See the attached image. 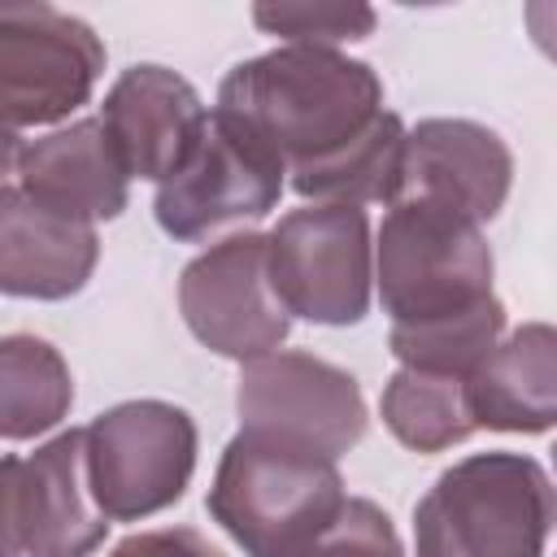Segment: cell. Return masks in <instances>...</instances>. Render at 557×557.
I'll list each match as a JSON object with an SVG mask.
<instances>
[{
    "mask_svg": "<svg viewBox=\"0 0 557 557\" xmlns=\"http://www.w3.org/2000/svg\"><path fill=\"white\" fill-rule=\"evenodd\" d=\"M213 113L292 174L361 135L383 113V83L339 48L278 44L222 78Z\"/></svg>",
    "mask_w": 557,
    "mask_h": 557,
    "instance_id": "6da1fadb",
    "label": "cell"
},
{
    "mask_svg": "<svg viewBox=\"0 0 557 557\" xmlns=\"http://www.w3.org/2000/svg\"><path fill=\"white\" fill-rule=\"evenodd\" d=\"M557 527V487L527 453L453 461L413 505L418 557H544Z\"/></svg>",
    "mask_w": 557,
    "mask_h": 557,
    "instance_id": "7a4b0ae2",
    "label": "cell"
},
{
    "mask_svg": "<svg viewBox=\"0 0 557 557\" xmlns=\"http://www.w3.org/2000/svg\"><path fill=\"white\" fill-rule=\"evenodd\" d=\"M348 500L335 457L239 431L213 470L205 509L244 557H292Z\"/></svg>",
    "mask_w": 557,
    "mask_h": 557,
    "instance_id": "3957f363",
    "label": "cell"
},
{
    "mask_svg": "<svg viewBox=\"0 0 557 557\" xmlns=\"http://www.w3.org/2000/svg\"><path fill=\"white\" fill-rule=\"evenodd\" d=\"M492 270L483 226L431 200H396L374 235V287L392 322H422L487 300Z\"/></svg>",
    "mask_w": 557,
    "mask_h": 557,
    "instance_id": "277c9868",
    "label": "cell"
},
{
    "mask_svg": "<svg viewBox=\"0 0 557 557\" xmlns=\"http://www.w3.org/2000/svg\"><path fill=\"white\" fill-rule=\"evenodd\" d=\"M196 422L170 400H122L87 422V474L113 522H139L183 500L196 470Z\"/></svg>",
    "mask_w": 557,
    "mask_h": 557,
    "instance_id": "5b68a950",
    "label": "cell"
},
{
    "mask_svg": "<svg viewBox=\"0 0 557 557\" xmlns=\"http://www.w3.org/2000/svg\"><path fill=\"white\" fill-rule=\"evenodd\" d=\"M104 74L100 35L44 0L0 9V113L4 135L57 126L78 113Z\"/></svg>",
    "mask_w": 557,
    "mask_h": 557,
    "instance_id": "8992f818",
    "label": "cell"
},
{
    "mask_svg": "<svg viewBox=\"0 0 557 557\" xmlns=\"http://www.w3.org/2000/svg\"><path fill=\"white\" fill-rule=\"evenodd\" d=\"M270 274L292 318L357 326L374 292V239L366 209L305 205L270 231Z\"/></svg>",
    "mask_w": 557,
    "mask_h": 557,
    "instance_id": "52a82bcc",
    "label": "cell"
},
{
    "mask_svg": "<svg viewBox=\"0 0 557 557\" xmlns=\"http://www.w3.org/2000/svg\"><path fill=\"white\" fill-rule=\"evenodd\" d=\"M283 183L287 165L213 113L191 157L165 183H157L152 213L170 239L209 244L226 231L244 235V226L278 209Z\"/></svg>",
    "mask_w": 557,
    "mask_h": 557,
    "instance_id": "ba28073f",
    "label": "cell"
},
{
    "mask_svg": "<svg viewBox=\"0 0 557 557\" xmlns=\"http://www.w3.org/2000/svg\"><path fill=\"white\" fill-rule=\"evenodd\" d=\"M4 557H91L109 535V513L87 474V426H70L35 453L0 466Z\"/></svg>",
    "mask_w": 557,
    "mask_h": 557,
    "instance_id": "9c48e42d",
    "label": "cell"
},
{
    "mask_svg": "<svg viewBox=\"0 0 557 557\" xmlns=\"http://www.w3.org/2000/svg\"><path fill=\"white\" fill-rule=\"evenodd\" d=\"M178 313L209 352L239 366L278 352L292 313L270 274V235L244 231L191 257L178 278Z\"/></svg>",
    "mask_w": 557,
    "mask_h": 557,
    "instance_id": "30bf717a",
    "label": "cell"
},
{
    "mask_svg": "<svg viewBox=\"0 0 557 557\" xmlns=\"http://www.w3.org/2000/svg\"><path fill=\"white\" fill-rule=\"evenodd\" d=\"M235 413L239 431L274 435L322 457H344L366 440L370 426L357 379L296 348H278L239 366Z\"/></svg>",
    "mask_w": 557,
    "mask_h": 557,
    "instance_id": "8fae6325",
    "label": "cell"
},
{
    "mask_svg": "<svg viewBox=\"0 0 557 557\" xmlns=\"http://www.w3.org/2000/svg\"><path fill=\"white\" fill-rule=\"evenodd\" d=\"M4 165L30 200L91 226L117 218L131 200V170L100 117H74L35 139L4 135Z\"/></svg>",
    "mask_w": 557,
    "mask_h": 557,
    "instance_id": "7c38bea8",
    "label": "cell"
},
{
    "mask_svg": "<svg viewBox=\"0 0 557 557\" xmlns=\"http://www.w3.org/2000/svg\"><path fill=\"white\" fill-rule=\"evenodd\" d=\"M513 187L509 144L470 117H426L409 131L400 200H431L470 222H492Z\"/></svg>",
    "mask_w": 557,
    "mask_h": 557,
    "instance_id": "4fadbf2b",
    "label": "cell"
},
{
    "mask_svg": "<svg viewBox=\"0 0 557 557\" xmlns=\"http://www.w3.org/2000/svg\"><path fill=\"white\" fill-rule=\"evenodd\" d=\"M209 117L213 113L200 91L183 74L152 61L122 70L100 104V122L109 126L131 178L152 183H165L191 157Z\"/></svg>",
    "mask_w": 557,
    "mask_h": 557,
    "instance_id": "5bb4252c",
    "label": "cell"
},
{
    "mask_svg": "<svg viewBox=\"0 0 557 557\" xmlns=\"http://www.w3.org/2000/svg\"><path fill=\"white\" fill-rule=\"evenodd\" d=\"M100 261L96 226L30 200L22 187L0 191V287L22 300H70Z\"/></svg>",
    "mask_w": 557,
    "mask_h": 557,
    "instance_id": "9a60e30c",
    "label": "cell"
},
{
    "mask_svg": "<svg viewBox=\"0 0 557 557\" xmlns=\"http://www.w3.org/2000/svg\"><path fill=\"white\" fill-rule=\"evenodd\" d=\"M470 409L487 431L540 435L557 426V326L522 322L470 374Z\"/></svg>",
    "mask_w": 557,
    "mask_h": 557,
    "instance_id": "2e32d148",
    "label": "cell"
},
{
    "mask_svg": "<svg viewBox=\"0 0 557 557\" xmlns=\"http://www.w3.org/2000/svg\"><path fill=\"white\" fill-rule=\"evenodd\" d=\"M405 148H409L405 122L392 109H383L361 135L292 170V191L313 205H352V209L396 205L405 178Z\"/></svg>",
    "mask_w": 557,
    "mask_h": 557,
    "instance_id": "e0dca14e",
    "label": "cell"
},
{
    "mask_svg": "<svg viewBox=\"0 0 557 557\" xmlns=\"http://www.w3.org/2000/svg\"><path fill=\"white\" fill-rule=\"evenodd\" d=\"M379 413L383 426L413 453H444L479 431L470 409V379L409 370V366H400L383 383Z\"/></svg>",
    "mask_w": 557,
    "mask_h": 557,
    "instance_id": "ac0fdd59",
    "label": "cell"
},
{
    "mask_svg": "<svg viewBox=\"0 0 557 557\" xmlns=\"http://www.w3.org/2000/svg\"><path fill=\"white\" fill-rule=\"evenodd\" d=\"M74 405L65 357L39 335H4L0 344V431L9 444L52 431Z\"/></svg>",
    "mask_w": 557,
    "mask_h": 557,
    "instance_id": "d6986e66",
    "label": "cell"
},
{
    "mask_svg": "<svg viewBox=\"0 0 557 557\" xmlns=\"http://www.w3.org/2000/svg\"><path fill=\"white\" fill-rule=\"evenodd\" d=\"M505 339V305L496 296L457 309V313H440V318H422V322H392V357L409 370H431V374H457L470 379L492 348Z\"/></svg>",
    "mask_w": 557,
    "mask_h": 557,
    "instance_id": "ffe728a7",
    "label": "cell"
},
{
    "mask_svg": "<svg viewBox=\"0 0 557 557\" xmlns=\"http://www.w3.org/2000/svg\"><path fill=\"white\" fill-rule=\"evenodd\" d=\"M252 22L283 44L339 48L366 39L379 13L370 4H344V0H278V4H257Z\"/></svg>",
    "mask_w": 557,
    "mask_h": 557,
    "instance_id": "44dd1931",
    "label": "cell"
},
{
    "mask_svg": "<svg viewBox=\"0 0 557 557\" xmlns=\"http://www.w3.org/2000/svg\"><path fill=\"white\" fill-rule=\"evenodd\" d=\"M292 557H405L396 522L366 496H348L339 513Z\"/></svg>",
    "mask_w": 557,
    "mask_h": 557,
    "instance_id": "7402d4cb",
    "label": "cell"
},
{
    "mask_svg": "<svg viewBox=\"0 0 557 557\" xmlns=\"http://www.w3.org/2000/svg\"><path fill=\"white\" fill-rule=\"evenodd\" d=\"M109 557H226V553L209 544L196 527H157L126 535Z\"/></svg>",
    "mask_w": 557,
    "mask_h": 557,
    "instance_id": "603a6c76",
    "label": "cell"
},
{
    "mask_svg": "<svg viewBox=\"0 0 557 557\" xmlns=\"http://www.w3.org/2000/svg\"><path fill=\"white\" fill-rule=\"evenodd\" d=\"M522 22H527L531 44H535L548 61H557V0H531V4L522 9Z\"/></svg>",
    "mask_w": 557,
    "mask_h": 557,
    "instance_id": "cb8c5ba5",
    "label": "cell"
},
{
    "mask_svg": "<svg viewBox=\"0 0 557 557\" xmlns=\"http://www.w3.org/2000/svg\"><path fill=\"white\" fill-rule=\"evenodd\" d=\"M553 466H557V444H553Z\"/></svg>",
    "mask_w": 557,
    "mask_h": 557,
    "instance_id": "d4e9b609",
    "label": "cell"
}]
</instances>
